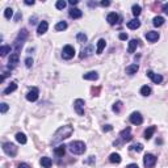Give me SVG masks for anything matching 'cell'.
<instances>
[{
    "label": "cell",
    "mask_w": 168,
    "mask_h": 168,
    "mask_svg": "<svg viewBox=\"0 0 168 168\" xmlns=\"http://www.w3.org/2000/svg\"><path fill=\"white\" fill-rule=\"evenodd\" d=\"M72 133H74V129H72V126H70V125L60 126L59 129L55 131V134H54V137H53V145H57V143L62 142L63 139H67L68 137H71Z\"/></svg>",
    "instance_id": "6da1fadb"
},
{
    "label": "cell",
    "mask_w": 168,
    "mask_h": 168,
    "mask_svg": "<svg viewBox=\"0 0 168 168\" xmlns=\"http://www.w3.org/2000/svg\"><path fill=\"white\" fill-rule=\"evenodd\" d=\"M68 148H70V151H71V154L81 155L85 152V143L81 142V140H74V142L70 143Z\"/></svg>",
    "instance_id": "7a4b0ae2"
},
{
    "label": "cell",
    "mask_w": 168,
    "mask_h": 168,
    "mask_svg": "<svg viewBox=\"0 0 168 168\" xmlns=\"http://www.w3.org/2000/svg\"><path fill=\"white\" fill-rule=\"evenodd\" d=\"M74 55H75V47L71 46V45H66L62 50V58L68 60L71 58H74Z\"/></svg>",
    "instance_id": "3957f363"
},
{
    "label": "cell",
    "mask_w": 168,
    "mask_h": 168,
    "mask_svg": "<svg viewBox=\"0 0 168 168\" xmlns=\"http://www.w3.org/2000/svg\"><path fill=\"white\" fill-rule=\"evenodd\" d=\"M3 151H4L7 155H9V156H16L17 147L13 145V143L7 142V143H4V145H3Z\"/></svg>",
    "instance_id": "277c9868"
},
{
    "label": "cell",
    "mask_w": 168,
    "mask_h": 168,
    "mask_svg": "<svg viewBox=\"0 0 168 168\" xmlns=\"http://www.w3.org/2000/svg\"><path fill=\"white\" fill-rule=\"evenodd\" d=\"M143 163H145L146 168H152L155 164H156V158H155L152 154H146L145 158H143Z\"/></svg>",
    "instance_id": "5b68a950"
},
{
    "label": "cell",
    "mask_w": 168,
    "mask_h": 168,
    "mask_svg": "<svg viewBox=\"0 0 168 168\" xmlns=\"http://www.w3.org/2000/svg\"><path fill=\"white\" fill-rule=\"evenodd\" d=\"M84 105H85L84 100H81V99L75 100L74 108H75V111H76V113H78L79 116H83V114H84Z\"/></svg>",
    "instance_id": "8992f818"
},
{
    "label": "cell",
    "mask_w": 168,
    "mask_h": 168,
    "mask_svg": "<svg viewBox=\"0 0 168 168\" xmlns=\"http://www.w3.org/2000/svg\"><path fill=\"white\" fill-rule=\"evenodd\" d=\"M130 122L133 125H140L143 122V117H142V114H140L139 112H134V113H131V116H130Z\"/></svg>",
    "instance_id": "52a82bcc"
},
{
    "label": "cell",
    "mask_w": 168,
    "mask_h": 168,
    "mask_svg": "<svg viewBox=\"0 0 168 168\" xmlns=\"http://www.w3.org/2000/svg\"><path fill=\"white\" fill-rule=\"evenodd\" d=\"M38 93H39V91H38V88H36V87H33L32 89L29 91L28 93H26V100L28 101H36V100L38 99Z\"/></svg>",
    "instance_id": "ba28073f"
},
{
    "label": "cell",
    "mask_w": 168,
    "mask_h": 168,
    "mask_svg": "<svg viewBox=\"0 0 168 168\" xmlns=\"http://www.w3.org/2000/svg\"><path fill=\"white\" fill-rule=\"evenodd\" d=\"M146 74H147V76H148L150 79H151L152 81H154L155 84H160L161 81H163V76H161V75H158V74H155L154 71H150V70H148V71L146 72Z\"/></svg>",
    "instance_id": "9c48e42d"
},
{
    "label": "cell",
    "mask_w": 168,
    "mask_h": 168,
    "mask_svg": "<svg viewBox=\"0 0 168 168\" xmlns=\"http://www.w3.org/2000/svg\"><path fill=\"white\" fill-rule=\"evenodd\" d=\"M17 63H19V54H17V53L11 54L9 60H8V67H9L11 70H13L15 67L17 66Z\"/></svg>",
    "instance_id": "30bf717a"
},
{
    "label": "cell",
    "mask_w": 168,
    "mask_h": 168,
    "mask_svg": "<svg viewBox=\"0 0 168 168\" xmlns=\"http://www.w3.org/2000/svg\"><path fill=\"white\" fill-rule=\"evenodd\" d=\"M120 137L124 142H129V140H131V138H133V137H131V129L130 127H126L125 130H122Z\"/></svg>",
    "instance_id": "8fae6325"
},
{
    "label": "cell",
    "mask_w": 168,
    "mask_h": 168,
    "mask_svg": "<svg viewBox=\"0 0 168 168\" xmlns=\"http://www.w3.org/2000/svg\"><path fill=\"white\" fill-rule=\"evenodd\" d=\"M47 28H49L47 21H41V23H39V25H38V28H37V33H38L39 36L45 34V33L47 32Z\"/></svg>",
    "instance_id": "7c38bea8"
},
{
    "label": "cell",
    "mask_w": 168,
    "mask_h": 168,
    "mask_svg": "<svg viewBox=\"0 0 168 168\" xmlns=\"http://www.w3.org/2000/svg\"><path fill=\"white\" fill-rule=\"evenodd\" d=\"M81 16H83V12L79 8H71L70 9V17H72V19H80Z\"/></svg>",
    "instance_id": "4fadbf2b"
},
{
    "label": "cell",
    "mask_w": 168,
    "mask_h": 168,
    "mask_svg": "<svg viewBox=\"0 0 168 168\" xmlns=\"http://www.w3.org/2000/svg\"><path fill=\"white\" fill-rule=\"evenodd\" d=\"M146 39L150 42H155L159 39V33L158 32H147L146 33Z\"/></svg>",
    "instance_id": "5bb4252c"
},
{
    "label": "cell",
    "mask_w": 168,
    "mask_h": 168,
    "mask_svg": "<svg viewBox=\"0 0 168 168\" xmlns=\"http://www.w3.org/2000/svg\"><path fill=\"white\" fill-rule=\"evenodd\" d=\"M106 21H108L111 25H114V24L118 21V15L114 13V12H112V13H109L108 16H106Z\"/></svg>",
    "instance_id": "9a60e30c"
},
{
    "label": "cell",
    "mask_w": 168,
    "mask_h": 168,
    "mask_svg": "<svg viewBox=\"0 0 168 168\" xmlns=\"http://www.w3.org/2000/svg\"><path fill=\"white\" fill-rule=\"evenodd\" d=\"M83 79H85V80H97V79H99V75H97L96 71H91V72L84 74Z\"/></svg>",
    "instance_id": "2e32d148"
},
{
    "label": "cell",
    "mask_w": 168,
    "mask_h": 168,
    "mask_svg": "<svg viewBox=\"0 0 168 168\" xmlns=\"http://www.w3.org/2000/svg\"><path fill=\"white\" fill-rule=\"evenodd\" d=\"M39 163H41L42 168H50V167H51V164H53V161H51V159H50V158L44 156V158H41Z\"/></svg>",
    "instance_id": "e0dca14e"
},
{
    "label": "cell",
    "mask_w": 168,
    "mask_h": 168,
    "mask_svg": "<svg viewBox=\"0 0 168 168\" xmlns=\"http://www.w3.org/2000/svg\"><path fill=\"white\" fill-rule=\"evenodd\" d=\"M138 39H131V41L129 42V47H127V53H130V54H133L134 51H135V49L137 46H138Z\"/></svg>",
    "instance_id": "ac0fdd59"
},
{
    "label": "cell",
    "mask_w": 168,
    "mask_h": 168,
    "mask_svg": "<svg viewBox=\"0 0 168 168\" xmlns=\"http://www.w3.org/2000/svg\"><path fill=\"white\" fill-rule=\"evenodd\" d=\"M140 26V21L138 19H133L127 23V28L129 29H138Z\"/></svg>",
    "instance_id": "d6986e66"
},
{
    "label": "cell",
    "mask_w": 168,
    "mask_h": 168,
    "mask_svg": "<svg viewBox=\"0 0 168 168\" xmlns=\"http://www.w3.org/2000/svg\"><path fill=\"white\" fill-rule=\"evenodd\" d=\"M139 70V66L138 65H130L126 67V74L127 75H134L137 74V71Z\"/></svg>",
    "instance_id": "ffe728a7"
},
{
    "label": "cell",
    "mask_w": 168,
    "mask_h": 168,
    "mask_svg": "<svg viewBox=\"0 0 168 168\" xmlns=\"http://www.w3.org/2000/svg\"><path fill=\"white\" fill-rule=\"evenodd\" d=\"M92 53H93V47L92 46H88V47H85V49L81 50L80 58H81V59H83V58H87V57H89Z\"/></svg>",
    "instance_id": "44dd1931"
},
{
    "label": "cell",
    "mask_w": 168,
    "mask_h": 168,
    "mask_svg": "<svg viewBox=\"0 0 168 168\" xmlns=\"http://www.w3.org/2000/svg\"><path fill=\"white\" fill-rule=\"evenodd\" d=\"M16 89H17V84L13 81V83H11L4 91H3V93H4V95H9V93H12V92H15Z\"/></svg>",
    "instance_id": "7402d4cb"
},
{
    "label": "cell",
    "mask_w": 168,
    "mask_h": 168,
    "mask_svg": "<svg viewBox=\"0 0 168 168\" xmlns=\"http://www.w3.org/2000/svg\"><path fill=\"white\" fill-rule=\"evenodd\" d=\"M65 152H66V146L65 145L58 146V147H55V150H54V154H55L57 156H63Z\"/></svg>",
    "instance_id": "603a6c76"
},
{
    "label": "cell",
    "mask_w": 168,
    "mask_h": 168,
    "mask_svg": "<svg viewBox=\"0 0 168 168\" xmlns=\"http://www.w3.org/2000/svg\"><path fill=\"white\" fill-rule=\"evenodd\" d=\"M109 161L114 164H118V163H121V156L118 154H116V152H113V154H111V156H109Z\"/></svg>",
    "instance_id": "cb8c5ba5"
},
{
    "label": "cell",
    "mask_w": 168,
    "mask_h": 168,
    "mask_svg": "<svg viewBox=\"0 0 168 168\" xmlns=\"http://www.w3.org/2000/svg\"><path fill=\"white\" fill-rule=\"evenodd\" d=\"M105 45H106V42H105V39H99V42H97V49H96V53L97 54H101L103 53V50H104V47H105Z\"/></svg>",
    "instance_id": "d4e9b609"
},
{
    "label": "cell",
    "mask_w": 168,
    "mask_h": 168,
    "mask_svg": "<svg viewBox=\"0 0 168 168\" xmlns=\"http://www.w3.org/2000/svg\"><path fill=\"white\" fill-rule=\"evenodd\" d=\"M155 130H156V127L155 126H150L148 129H146V131H145V138L146 139H151V137H152V134L155 133Z\"/></svg>",
    "instance_id": "484cf974"
},
{
    "label": "cell",
    "mask_w": 168,
    "mask_h": 168,
    "mask_svg": "<svg viewBox=\"0 0 168 168\" xmlns=\"http://www.w3.org/2000/svg\"><path fill=\"white\" fill-rule=\"evenodd\" d=\"M26 37H28V30L26 29H23V30H20V33H19V36H17V41H21V42H24L26 39Z\"/></svg>",
    "instance_id": "4316f807"
},
{
    "label": "cell",
    "mask_w": 168,
    "mask_h": 168,
    "mask_svg": "<svg viewBox=\"0 0 168 168\" xmlns=\"http://www.w3.org/2000/svg\"><path fill=\"white\" fill-rule=\"evenodd\" d=\"M16 140L21 145H25L26 143V135L24 133H17L16 134Z\"/></svg>",
    "instance_id": "83f0119b"
},
{
    "label": "cell",
    "mask_w": 168,
    "mask_h": 168,
    "mask_svg": "<svg viewBox=\"0 0 168 168\" xmlns=\"http://www.w3.org/2000/svg\"><path fill=\"white\" fill-rule=\"evenodd\" d=\"M152 24H154V26H161L164 24V17H161V16H156V17H154V21H152Z\"/></svg>",
    "instance_id": "f1b7e54d"
},
{
    "label": "cell",
    "mask_w": 168,
    "mask_h": 168,
    "mask_svg": "<svg viewBox=\"0 0 168 168\" xmlns=\"http://www.w3.org/2000/svg\"><path fill=\"white\" fill-rule=\"evenodd\" d=\"M87 34H84V33H78L76 34V41L79 42V44H84V42H87Z\"/></svg>",
    "instance_id": "f546056e"
},
{
    "label": "cell",
    "mask_w": 168,
    "mask_h": 168,
    "mask_svg": "<svg viewBox=\"0 0 168 168\" xmlns=\"http://www.w3.org/2000/svg\"><path fill=\"white\" fill-rule=\"evenodd\" d=\"M150 93H151V88H150L148 85H143V87L140 88V95H142V96H150Z\"/></svg>",
    "instance_id": "4dcf8cb0"
},
{
    "label": "cell",
    "mask_w": 168,
    "mask_h": 168,
    "mask_svg": "<svg viewBox=\"0 0 168 168\" xmlns=\"http://www.w3.org/2000/svg\"><path fill=\"white\" fill-rule=\"evenodd\" d=\"M66 28H67V23H66V21H60V23H58L55 25L57 32H62V30H65Z\"/></svg>",
    "instance_id": "1f68e13d"
},
{
    "label": "cell",
    "mask_w": 168,
    "mask_h": 168,
    "mask_svg": "<svg viewBox=\"0 0 168 168\" xmlns=\"http://www.w3.org/2000/svg\"><path fill=\"white\" fill-rule=\"evenodd\" d=\"M11 50H12L11 46H1V47H0V55L5 57L8 53H11Z\"/></svg>",
    "instance_id": "d6a6232c"
},
{
    "label": "cell",
    "mask_w": 168,
    "mask_h": 168,
    "mask_svg": "<svg viewBox=\"0 0 168 168\" xmlns=\"http://www.w3.org/2000/svg\"><path fill=\"white\" fill-rule=\"evenodd\" d=\"M131 9H133V15H134L135 17H138L139 15H140V12H142V8H140L139 5H137V4H134Z\"/></svg>",
    "instance_id": "836d02e7"
},
{
    "label": "cell",
    "mask_w": 168,
    "mask_h": 168,
    "mask_svg": "<svg viewBox=\"0 0 168 168\" xmlns=\"http://www.w3.org/2000/svg\"><path fill=\"white\" fill-rule=\"evenodd\" d=\"M66 5H67V3L65 1V0H58L55 7H57V9H65Z\"/></svg>",
    "instance_id": "e575fe53"
},
{
    "label": "cell",
    "mask_w": 168,
    "mask_h": 168,
    "mask_svg": "<svg viewBox=\"0 0 168 168\" xmlns=\"http://www.w3.org/2000/svg\"><path fill=\"white\" fill-rule=\"evenodd\" d=\"M4 16H5V19H11V17L13 16V9H12V8H7V9L4 11Z\"/></svg>",
    "instance_id": "d590c367"
},
{
    "label": "cell",
    "mask_w": 168,
    "mask_h": 168,
    "mask_svg": "<svg viewBox=\"0 0 168 168\" xmlns=\"http://www.w3.org/2000/svg\"><path fill=\"white\" fill-rule=\"evenodd\" d=\"M8 109H9V106H8V104L1 103V105H0V112H1V114H4V113H7Z\"/></svg>",
    "instance_id": "8d00e7d4"
},
{
    "label": "cell",
    "mask_w": 168,
    "mask_h": 168,
    "mask_svg": "<svg viewBox=\"0 0 168 168\" xmlns=\"http://www.w3.org/2000/svg\"><path fill=\"white\" fill-rule=\"evenodd\" d=\"M121 106H122V103L121 101H117L114 104V105H113V112H116V113H118L121 111Z\"/></svg>",
    "instance_id": "74e56055"
},
{
    "label": "cell",
    "mask_w": 168,
    "mask_h": 168,
    "mask_svg": "<svg viewBox=\"0 0 168 168\" xmlns=\"http://www.w3.org/2000/svg\"><path fill=\"white\" fill-rule=\"evenodd\" d=\"M131 148H133L134 151H137V152H140V151L143 150V145H140V143H137V145H134Z\"/></svg>",
    "instance_id": "f35d334b"
},
{
    "label": "cell",
    "mask_w": 168,
    "mask_h": 168,
    "mask_svg": "<svg viewBox=\"0 0 168 168\" xmlns=\"http://www.w3.org/2000/svg\"><path fill=\"white\" fill-rule=\"evenodd\" d=\"M25 66L26 67H28V68H30V67H32L33 66V59H32V58H26V59H25Z\"/></svg>",
    "instance_id": "ab89813d"
},
{
    "label": "cell",
    "mask_w": 168,
    "mask_h": 168,
    "mask_svg": "<svg viewBox=\"0 0 168 168\" xmlns=\"http://www.w3.org/2000/svg\"><path fill=\"white\" fill-rule=\"evenodd\" d=\"M100 5H103V7H109V5H111V1H109V0H104V1L100 3Z\"/></svg>",
    "instance_id": "60d3db41"
},
{
    "label": "cell",
    "mask_w": 168,
    "mask_h": 168,
    "mask_svg": "<svg viewBox=\"0 0 168 168\" xmlns=\"http://www.w3.org/2000/svg\"><path fill=\"white\" fill-rule=\"evenodd\" d=\"M112 129H113V126H112V125H105V126L103 127V130H104V131H111Z\"/></svg>",
    "instance_id": "b9f144b4"
},
{
    "label": "cell",
    "mask_w": 168,
    "mask_h": 168,
    "mask_svg": "<svg viewBox=\"0 0 168 168\" xmlns=\"http://www.w3.org/2000/svg\"><path fill=\"white\" fill-rule=\"evenodd\" d=\"M163 12L166 15H168V3H164L163 4Z\"/></svg>",
    "instance_id": "7bdbcfd3"
},
{
    "label": "cell",
    "mask_w": 168,
    "mask_h": 168,
    "mask_svg": "<svg viewBox=\"0 0 168 168\" xmlns=\"http://www.w3.org/2000/svg\"><path fill=\"white\" fill-rule=\"evenodd\" d=\"M120 39H122V41H126V39H127V34H126V33H121V34H120Z\"/></svg>",
    "instance_id": "ee69618b"
},
{
    "label": "cell",
    "mask_w": 168,
    "mask_h": 168,
    "mask_svg": "<svg viewBox=\"0 0 168 168\" xmlns=\"http://www.w3.org/2000/svg\"><path fill=\"white\" fill-rule=\"evenodd\" d=\"M19 168H30V166L28 163H20L19 164Z\"/></svg>",
    "instance_id": "f6af8a7d"
},
{
    "label": "cell",
    "mask_w": 168,
    "mask_h": 168,
    "mask_svg": "<svg viewBox=\"0 0 168 168\" xmlns=\"http://www.w3.org/2000/svg\"><path fill=\"white\" fill-rule=\"evenodd\" d=\"M126 168H139L138 166H137V164H134V163H131V164H129V166H127Z\"/></svg>",
    "instance_id": "bcb514c9"
},
{
    "label": "cell",
    "mask_w": 168,
    "mask_h": 168,
    "mask_svg": "<svg viewBox=\"0 0 168 168\" xmlns=\"http://www.w3.org/2000/svg\"><path fill=\"white\" fill-rule=\"evenodd\" d=\"M68 3H70V4H71V5H76V4H78V3H79V1H78V0H70Z\"/></svg>",
    "instance_id": "7dc6e473"
},
{
    "label": "cell",
    "mask_w": 168,
    "mask_h": 168,
    "mask_svg": "<svg viewBox=\"0 0 168 168\" xmlns=\"http://www.w3.org/2000/svg\"><path fill=\"white\" fill-rule=\"evenodd\" d=\"M25 4H26V5H33V4H34V1H33V0H32V1H30V0H26Z\"/></svg>",
    "instance_id": "c3c4849f"
}]
</instances>
